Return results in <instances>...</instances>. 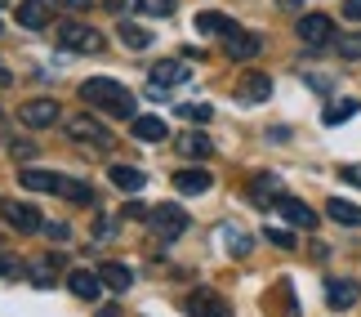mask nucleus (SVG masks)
Segmentation results:
<instances>
[{
    "label": "nucleus",
    "mask_w": 361,
    "mask_h": 317,
    "mask_svg": "<svg viewBox=\"0 0 361 317\" xmlns=\"http://www.w3.org/2000/svg\"><path fill=\"white\" fill-rule=\"evenodd\" d=\"M80 99L90 107H99V112H112V116H130L134 121V94L121 85L112 76H90L85 85H80Z\"/></svg>",
    "instance_id": "obj_1"
},
{
    "label": "nucleus",
    "mask_w": 361,
    "mask_h": 317,
    "mask_svg": "<svg viewBox=\"0 0 361 317\" xmlns=\"http://www.w3.org/2000/svg\"><path fill=\"white\" fill-rule=\"evenodd\" d=\"M54 36H59V45H63V49H72V54H99V49H103V36L94 32V27H85L80 18H63V23H54Z\"/></svg>",
    "instance_id": "obj_2"
},
{
    "label": "nucleus",
    "mask_w": 361,
    "mask_h": 317,
    "mask_svg": "<svg viewBox=\"0 0 361 317\" xmlns=\"http://www.w3.org/2000/svg\"><path fill=\"white\" fill-rule=\"evenodd\" d=\"M147 228H152V237H157L161 246H165V241H178V237L188 232V210H183V205H170V201H165V205H157V210L147 215Z\"/></svg>",
    "instance_id": "obj_3"
},
{
    "label": "nucleus",
    "mask_w": 361,
    "mask_h": 317,
    "mask_svg": "<svg viewBox=\"0 0 361 317\" xmlns=\"http://www.w3.org/2000/svg\"><path fill=\"white\" fill-rule=\"evenodd\" d=\"M67 134H72L76 143H94V148H112V130L103 126V121H94V116H67Z\"/></svg>",
    "instance_id": "obj_4"
},
{
    "label": "nucleus",
    "mask_w": 361,
    "mask_h": 317,
    "mask_svg": "<svg viewBox=\"0 0 361 317\" xmlns=\"http://www.w3.org/2000/svg\"><path fill=\"white\" fill-rule=\"evenodd\" d=\"M259 49H263V40L255 32H245V27H232V32L224 36V54L232 63H250V59H259Z\"/></svg>",
    "instance_id": "obj_5"
},
{
    "label": "nucleus",
    "mask_w": 361,
    "mask_h": 317,
    "mask_svg": "<svg viewBox=\"0 0 361 317\" xmlns=\"http://www.w3.org/2000/svg\"><path fill=\"white\" fill-rule=\"evenodd\" d=\"M183 80H192V67L183 59H170V63H157L147 72V85L152 90H170V85H183Z\"/></svg>",
    "instance_id": "obj_6"
},
{
    "label": "nucleus",
    "mask_w": 361,
    "mask_h": 317,
    "mask_svg": "<svg viewBox=\"0 0 361 317\" xmlns=\"http://www.w3.org/2000/svg\"><path fill=\"white\" fill-rule=\"evenodd\" d=\"M188 313H192V317H232L228 299L214 295V291H205V286H197V291L188 295Z\"/></svg>",
    "instance_id": "obj_7"
},
{
    "label": "nucleus",
    "mask_w": 361,
    "mask_h": 317,
    "mask_svg": "<svg viewBox=\"0 0 361 317\" xmlns=\"http://www.w3.org/2000/svg\"><path fill=\"white\" fill-rule=\"evenodd\" d=\"M18 121L27 130H45V126L59 121V103H54V99H32V103L18 107Z\"/></svg>",
    "instance_id": "obj_8"
},
{
    "label": "nucleus",
    "mask_w": 361,
    "mask_h": 317,
    "mask_svg": "<svg viewBox=\"0 0 361 317\" xmlns=\"http://www.w3.org/2000/svg\"><path fill=\"white\" fill-rule=\"evenodd\" d=\"M330 36H335V23L326 18V13H303L299 18V40L303 45H330Z\"/></svg>",
    "instance_id": "obj_9"
},
{
    "label": "nucleus",
    "mask_w": 361,
    "mask_h": 317,
    "mask_svg": "<svg viewBox=\"0 0 361 317\" xmlns=\"http://www.w3.org/2000/svg\"><path fill=\"white\" fill-rule=\"evenodd\" d=\"M67 291H72L76 299H99V291H103V273L72 268V273H67Z\"/></svg>",
    "instance_id": "obj_10"
},
{
    "label": "nucleus",
    "mask_w": 361,
    "mask_h": 317,
    "mask_svg": "<svg viewBox=\"0 0 361 317\" xmlns=\"http://www.w3.org/2000/svg\"><path fill=\"white\" fill-rule=\"evenodd\" d=\"M237 99L241 103H263V99H272V80L263 76V72H245L237 80Z\"/></svg>",
    "instance_id": "obj_11"
},
{
    "label": "nucleus",
    "mask_w": 361,
    "mask_h": 317,
    "mask_svg": "<svg viewBox=\"0 0 361 317\" xmlns=\"http://www.w3.org/2000/svg\"><path fill=\"white\" fill-rule=\"evenodd\" d=\"M250 197H255V201L263 205V210H268V201H272V205L281 201V179H276V174H268V170H263V174H255V179H250Z\"/></svg>",
    "instance_id": "obj_12"
},
{
    "label": "nucleus",
    "mask_w": 361,
    "mask_h": 317,
    "mask_svg": "<svg viewBox=\"0 0 361 317\" xmlns=\"http://www.w3.org/2000/svg\"><path fill=\"white\" fill-rule=\"evenodd\" d=\"M5 219H9V228H18V232H40V228H45V224H40V210L27 205V201L5 205Z\"/></svg>",
    "instance_id": "obj_13"
},
{
    "label": "nucleus",
    "mask_w": 361,
    "mask_h": 317,
    "mask_svg": "<svg viewBox=\"0 0 361 317\" xmlns=\"http://www.w3.org/2000/svg\"><path fill=\"white\" fill-rule=\"evenodd\" d=\"M18 27H27V32L49 27V5L45 0H18Z\"/></svg>",
    "instance_id": "obj_14"
},
{
    "label": "nucleus",
    "mask_w": 361,
    "mask_h": 317,
    "mask_svg": "<svg viewBox=\"0 0 361 317\" xmlns=\"http://www.w3.org/2000/svg\"><path fill=\"white\" fill-rule=\"evenodd\" d=\"M130 134H134V139H143V143H161L165 134H170V126H165L161 116H134L130 121Z\"/></svg>",
    "instance_id": "obj_15"
},
{
    "label": "nucleus",
    "mask_w": 361,
    "mask_h": 317,
    "mask_svg": "<svg viewBox=\"0 0 361 317\" xmlns=\"http://www.w3.org/2000/svg\"><path fill=\"white\" fill-rule=\"evenodd\" d=\"M357 282H343V277H330L326 282V299H330V309H353L357 304Z\"/></svg>",
    "instance_id": "obj_16"
},
{
    "label": "nucleus",
    "mask_w": 361,
    "mask_h": 317,
    "mask_svg": "<svg viewBox=\"0 0 361 317\" xmlns=\"http://www.w3.org/2000/svg\"><path fill=\"white\" fill-rule=\"evenodd\" d=\"M59 179L63 174H54V170H18V184L27 188V192H59Z\"/></svg>",
    "instance_id": "obj_17"
},
{
    "label": "nucleus",
    "mask_w": 361,
    "mask_h": 317,
    "mask_svg": "<svg viewBox=\"0 0 361 317\" xmlns=\"http://www.w3.org/2000/svg\"><path fill=\"white\" fill-rule=\"evenodd\" d=\"M232 27H237V23H232L228 13H219V9H201L197 13V32L201 36H228Z\"/></svg>",
    "instance_id": "obj_18"
},
{
    "label": "nucleus",
    "mask_w": 361,
    "mask_h": 317,
    "mask_svg": "<svg viewBox=\"0 0 361 317\" xmlns=\"http://www.w3.org/2000/svg\"><path fill=\"white\" fill-rule=\"evenodd\" d=\"M107 179H112L121 192H138V188L147 184V174L138 170V165H125V161H121V165H112V170H107Z\"/></svg>",
    "instance_id": "obj_19"
},
{
    "label": "nucleus",
    "mask_w": 361,
    "mask_h": 317,
    "mask_svg": "<svg viewBox=\"0 0 361 317\" xmlns=\"http://www.w3.org/2000/svg\"><path fill=\"white\" fill-rule=\"evenodd\" d=\"M276 210H281L295 228H317V215H312L303 201H295V197H281V201H276Z\"/></svg>",
    "instance_id": "obj_20"
},
{
    "label": "nucleus",
    "mask_w": 361,
    "mask_h": 317,
    "mask_svg": "<svg viewBox=\"0 0 361 317\" xmlns=\"http://www.w3.org/2000/svg\"><path fill=\"white\" fill-rule=\"evenodd\" d=\"M326 215L335 219V224H348V228H361V205L343 201V197H330L326 201Z\"/></svg>",
    "instance_id": "obj_21"
},
{
    "label": "nucleus",
    "mask_w": 361,
    "mask_h": 317,
    "mask_svg": "<svg viewBox=\"0 0 361 317\" xmlns=\"http://www.w3.org/2000/svg\"><path fill=\"white\" fill-rule=\"evenodd\" d=\"M210 184H214L210 170H197V165H192V170H178V174H174V188H178V192H210Z\"/></svg>",
    "instance_id": "obj_22"
},
{
    "label": "nucleus",
    "mask_w": 361,
    "mask_h": 317,
    "mask_svg": "<svg viewBox=\"0 0 361 317\" xmlns=\"http://www.w3.org/2000/svg\"><path fill=\"white\" fill-rule=\"evenodd\" d=\"M99 273H103V286H107V291H116V295H125L134 286V273L125 268V264H103Z\"/></svg>",
    "instance_id": "obj_23"
},
{
    "label": "nucleus",
    "mask_w": 361,
    "mask_h": 317,
    "mask_svg": "<svg viewBox=\"0 0 361 317\" xmlns=\"http://www.w3.org/2000/svg\"><path fill=\"white\" fill-rule=\"evenodd\" d=\"M116 36H121V45H130V49H147L152 45V32H147V27H138V23H130V18L116 27Z\"/></svg>",
    "instance_id": "obj_24"
},
{
    "label": "nucleus",
    "mask_w": 361,
    "mask_h": 317,
    "mask_svg": "<svg viewBox=\"0 0 361 317\" xmlns=\"http://www.w3.org/2000/svg\"><path fill=\"white\" fill-rule=\"evenodd\" d=\"M174 148H178V152H183V157H210L214 152V148H210V139H205V134H178V139H174Z\"/></svg>",
    "instance_id": "obj_25"
},
{
    "label": "nucleus",
    "mask_w": 361,
    "mask_h": 317,
    "mask_svg": "<svg viewBox=\"0 0 361 317\" xmlns=\"http://www.w3.org/2000/svg\"><path fill=\"white\" fill-rule=\"evenodd\" d=\"M59 197L76 201V205H85V201H94V188H90V184H80V179H59Z\"/></svg>",
    "instance_id": "obj_26"
},
{
    "label": "nucleus",
    "mask_w": 361,
    "mask_h": 317,
    "mask_svg": "<svg viewBox=\"0 0 361 317\" xmlns=\"http://www.w3.org/2000/svg\"><path fill=\"white\" fill-rule=\"evenodd\" d=\"M348 116H357V99H339V103H330L322 112L326 126H339V121H348Z\"/></svg>",
    "instance_id": "obj_27"
},
{
    "label": "nucleus",
    "mask_w": 361,
    "mask_h": 317,
    "mask_svg": "<svg viewBox=\"0 0 361 317\" xmlns=\"http://www.w3.org/2000/svg\"><path fill=\"white\" fill-rule=\"evenodd\" d=\"M138 13H152V18H170L174 13V0H134Z\"/></svg>",
    "instance_id": "obj_28"
},
{
    "label": "nucleus",
    "mask_w": 361,
    "mask_h": 317,
    "mask_svg": "<svg viewBox=\"0 0 361 317\" xmlns=\"http://www.w3.org/2000/svg\"><path fill=\"white\" fill-rule=\"evenodd\" d=\"M224 241H228L232 255H250V246H255V241H250V232H241V228H224Z\"/></svg>",
    "instance_id": "obj_29"
},
{
    "label": "nucleus",
    "mask_w": 361,
    "mask_h": 317,
    "mask_svg": "<svg viewBox=\"0 0 361 317\" xmlns=\"http://www.w3.org/2000/svg\"><path fill=\"white\" fill-rule=\"evenodd\" d=\"M335 49H339V59H361V32L339 36V40H335Z\"/></svg>",
    "instance_id": "obj_30"
},
{
    "label": "nucleus",
    "mask_w": 361,
    "mask_h": 317,
    "mask_svg": "<svg viewBox=\"0 0 361 317\" xmlns=\"http://www.w3.org/2000/svg\"><path fill=\"white\" fill-rule=\"evenodd\" d=\"M263 237H268L272 246H281V251H295V232H290V228H268Z\"/></svg>",
    "instance_id": "obj_31"
},
{
    "label": "nucleus",
    "mask_w": 361,
    "mask_h": 317,
    "mask_svg": "<svg viewBox=\"0 0 361 317\" xmlns=\"http://www.w3.org/2000/svg\"><path fill=\"white\" fill-rule=\"evenodd\" d=\"M183 116H188V121H210V107H205V103H188Z\"/></svg>",
    "instance_id": "obj_32"
},
{
    "label": "nucleus",
    "mask_w": 361,
    "mask_h": 317,
    "mask_svg": "<svg viewBox=\"0 0 361 317\" xmlns=\"http://www.w3.org/2000/svg\"><path fill=\"white\" fill-rule=\"evenodd\" d=\"M45 237L49 241H67V237H72V228H67V224H45Z\"/></svg>",
    "instance_id": "obj_33"
},
{
    "label": "nucleus",
    "mask_w": 361,
    "mask_h": 317,
    "mask_svg": "<svg viewBox=\"0 0 361 317\" xmlns=\"http://www.w3.org/2000/svg\"><path fill=\"white\" fill-rule=\"evenodd\" d=\"M49 273H54V264H49V259H40V264H36V286H54Z\"/></svg>",
    "instance_id": "obj_34"
},
{
    "label": "nucleus",
    "mask_w": 361,
    "mask_h": 317,
    "mask_svg": "<svg viewBox=\"0 0 361 317\" xmlns=\"http://www.w3.org/2000/svg\"><path fill=\"white\" fill-rule=\"evenodd\" d=\"M343 18H353V23H361V0H343Z\"/></svg>",
    "instance_id": "obj_35"
},
{
    "label": "nucleus",
    "mask_w": 361,
    "mask_h": 317,
    "mask_svg": "<svg viewBox=\"0 0 361 317\" xmlns=\"http://www.w3.org/2000/svg\"><path fill=\"white\" fill-rule=\"evenodd\" d=\"M125 215H130V219H147L152 210H147V205H143V201H130V205H125Z\"/></svg>",
    "instance_id": "obj_36"
},
{
    "label": "nucleus",
    "mask_w": 361,
    "mask_h": 317,
    "mask_svg": "<svg viewBox=\"0 0 361 317\" xmlns=\"http://www.w3.org/2000/svg\"><path fill=\"white\" fill-rule=\"evenodd\" d=\"M339 174H343V179H348V184H353V188H361V165H343V170H339Z\"/></svg>",
    "instance_id": "obj_37"
},
{
    "label": "nucleus",
    "mask_w": 361,
    "mask_h": 317,
    "mask_svg": "<svg viewBox=\"0 0 361 317\" xmlns=\"http://www.w3.org/2000/svg\"><path fill=\"white\" fill-rule=\"evenodd\" d=\"M112 232H116V224H112V219H103V224H99V241H112Z\"/></svg>",
    "instance_id": "obj_38"
},
{
    "label": "nucleus",
    "mask_w": 361,
    "mask_h": 317,
    "mask_svg": "<svg viewBox=\"0 0 361 317\" xmlns=\"http://www.w3.org/2000/svg\"><path fill=\"white\" fill-rule=\"evenodd\" d=\"M63 9H90V0H59Z\"/></svg>",
    "instance_id": "obj_39"
},
{
    "label": "nucleus",
    "mask_w": 361,
    "mask_h": 317,
    "mask_svg": "<svg viewBox=\"0 0 361 317\" xmlns=\"http://www.w3.org/2000/svg\"><path fill=\"white\" fill-rule=\"evenodd\" d=\"M0 277H13V264H9L5 255H0Z\"/></svg>",
    "instance_id": "obj_40"
},
{
    "label": "nucleus",
    "mask_w": 361,
    "mask_h": 317,
    "mask_svg": "<svg viewBox=\"0 0 361 317\" xmlns=\"http://www.w3.org/2000/svg\"><path fill=\"white\" fill-rule=\"evenodd\" d=\"M9 80H13V72L5 67V59H0V85H9Z\"/></svg>",
    "instance_id": "obj_41"
},
{
    "label": "nucleus",
    "mask_w": 361,
    "mask_h": 317,
    "mask_svg": "<svg viewBox=\"0 0 361 317\" xmlns=\"http://www.w3.org/2000/svg\"><path fill=\"white\" fill-rule=\"evenodd\" d=\"M281 9H303V0H276Z\"/></svg>",
    "instance_id": "obj_42"
},
{
    "label": "nucleus",
    "mask_w": 361,
    "mask_h": 317,
    "mask_svg": "<svg viewBox=\"0 0 361 317\" xmlns=\"http://www.w3.org/2000/svg\"><path fill=\"white\" fill-rule=\"evenodd\" d=\"M94 317H116V309H99V313H94Z\"/></svg>",
    "instance_id": "obj_43"
},
{
    "label": "nucleus",
    "mask_w": 361,
    "mask_h": 317,
    "mask_svg": "<svg viewBox=\"0 0 361 317\" xmlns=\"http://www.w3.org/2000/svg\"><path fill=\"white\" fill-rule=\"evenodd\" d=\"M103 5H107V9H121V5H125V0H103Z\"/></svg>",
    "instance_id": "obj_44"
},
{
    "label": "nucleus",
    "mask_w": 361,
    "mask_h": 317,
    "mask_svg": "<svg viewBox=\"0 0 361 317\" xmlns=\"http://www.w3.org/2000/svg\"><path fill=\"white\" fill-rule=\"evenodd\" d=\"M0 215H5V205H0Z\"/></svg>",
    "instance_id": "obj_45"
},
{
    "label": "nucleus",
    "mask_w": 361,
    "mask_h": 317,
    "mask_svg": "<svg viewBox=\"0 0 361 317\" xmlns=\"http://www.w3.org/2000/svg\"><path fill=\"white\" fill-rule=\"evenodd\" d=\"M0 5H9V0H0Z\"/></svg>",
    "instance_id": "obj_46"
}]
</instances>
